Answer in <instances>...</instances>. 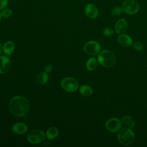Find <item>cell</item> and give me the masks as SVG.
I'll return each mask as SVG.
<instances>
[{"mask_svg":"<svg viewBox=\"0 0 147 147\" xmlns=\"http://www.w3.org/2000/svg\"><path fill=\"white\" fill-rule=\"evenodd\" d=\"M122 122L118 118H111L106 123V127L110 132H117L119 131L122 126Z\"/></svg>","mask_w":147,"mask_h":147,"instance_id":"obj_8","label":"cell"},{"mask_svg":"<svg viewBox=\"0 0 147 147\" xmlns=\"http://www.w3.org/2000/svg\"><path fill=\"white\" fill-rule=\"evenodd\" d=\"M14 50V44L11 41H7L3 47V52L7 55H11Z\"/></svg>","mask_w":147,"mask_h":147,"instance_id":"obj_16","label":"cell"},{"mask_svg":"<svg viewBox=\"0 0 147 147\" xmlns=\"http://www.w3.org/2000/svg\"><path fill=\"white\" fill-rule=\"evenodd\" d=\"M84 12L86 16L90 19H94L98 15V8L92 3H88L85 6Z\"/></svg>","mask_w":147,"mask_h":147,"instance_id":"obj_9","label":"cell"},{"mask_svg":"<svg viewBox=\"0 0 147 147\" xmlns=\"http://www.w3.org/2000/svg\"><path fill=\"white\" fill-rule=\"evenodd\" d=\"M117 138L120 144L123 145H129L134 142L135 135L130 128L126 127L119 130Z\"/></svg>","mask_w":147,"mask_h":147,"instance_id":"obj_3","label":"cell"},{"mask_svg":"<svg viewBox=\"0 0 147 147\" xmlns=\"http://www.w3.org/2000/svg\"><path fill=\"white\" fill-rule=\"evenodd\" d=\"M2 49H3V48H2V45H1V44L0 43V55H1V53H2Z\"/></svg>","mask_w":147,"mask_h":147,"instance_id":"obj_26","label":"cell"},{"mask_svg":"<svg viewBox=\"0 0 147 147\" xmlns=\"http://www.w3.org/2000/svg\"><path fill=\"white\" fill-rule=\"evenodd\" d=\"M45 138V133L40 129H33L31 130L27 136L28 141L34 144L42 142Z\"/></svg>","mask_w":147,"mask_h":147,"instance_id":"obj_4","label":"cell"},{"mask_svg":"<svg viewBox=\"0 0 147 147\" xmlns=\"http://www.w3.org/2000/svg\"><path fill=\"white\" fill-rule=\"evenodd\" d=\"M121 122L129 128H133L136 125L135 121L129 115H125L121 119Z\"/></svg>","mask_w":147,"mask_h":147,"instance_id":"obj_14","label":"cell"},{"mask_svg":"<svg viewBox=\"0 0 147 147\" xmlns=\"http://www.w3.org/2000/svg\"><path fill=\"white\" fill-rule=\"evenodd\" d=\"M8 0H0V10H2L6 7L7 5Z\"/></svg>","mask_w":147,"mask_h":147,"instance_id":"obj_24","label":"cell"},{"mask_svg":"<svg viewBox=\"0 0 147 147\" xmlns=\"http://www.w3.org/2000/svg\"><path fill=\"white\" fill-rule=\"evenodd\" d=\"M11 67V62L6 56H0V74H5L7 73Z\"/></svg>","mask_w":147,"mask_h":147,"instance_id":"obj_10","label":"cell"},{"mask_svg":"<svg viewBox=\"0 0 147 147\" xmlns=\"http://www.w3.org/2000/svg\"><path fill=\"white\" fill-rule=\"evenodd\" d=\"M98 65L97 60L95 57L90 58L86 63V68L89 71L95 70Z\"/></svg>","mask_w":147,"mask_h":147,"instance_id":"obj_19","label":"cell"},{"mask_svg":"<svg viewBox=\"0 0 147 147\" xmlns=\"http://www.w3.org/2000/svg\"><path fill=\"white\" fill-rule=\"evenodd\" d=\"M83 49L87 54L90 56H94L100 52V45L97 41H90L85 44Z\"/></svg>","mask_w":147,"mask_h":147,"instance_id":"obj_7","label":"cell"},{"mask_svg":"<svg viewBox=\"0 0 147 147\" xmlns=\"http://www.w3.org/2000/svg\"><path fill=\"white\" fill-rule=\"evenodd\" d=\"M133 47L137 51H141L143 49L142 45L138 41H135L134 42H133Z\"/></svg>","mask_w":147,"mask_h":147,"instance_id":"obj_23","label":"cell"},{"mask_svg":"<svg viewBox=\"0 0 147 147\" xmlns=\"http://www.w3.org/2000/svg\"><path fill=\"white\" fill-rule=\"evenodd\" d=\"M127 28V22L125 19H120L115 23V30L118 34H122L126 32Z\"/></svg>","mask_w":147,"mask_h":147,"instance_id":"obj_12","label":"cell"},{"mask_svg":"<svg viewBox=\"0 0 147 147\" xmlns=\"http://www.w3.org/2000/svg\"><path fill=\"white\" fill-rule=\"evenodd\" d=\"M1 17H2V16H1V13H0V21H1Z\"/></svg>","mask_w":147,"mask_h":147,"instance_id":"obj_27","label":"cell"},{"mask_svg":"<svg viewBox=\"0 0 147 147\" xmlns=\"http://www.w3.org/2000/svg\"><path fill=\"white\" fill-rule=\"evenodd\" d=\"M114 33V30L110 28H105L103 30V34L106 37L111 36Z\"/></svg>","mask_w":147,"mask_h":147,"instance_id":"obj_22","label":"cell"},{"mask_svg":"<svg viewBox=\"0 0 147 147\" xmlns=\"http://www.w3.org/2000/svg\"><path fill=\"white\" fill-rule=\"evenodd\" d=\"M46 137L49 140H53L57 137L59 134V130L56 127H51L46 131Z\"/></svg>","mask_w":147,"mask_h":147,"instance_id":"obj_15","label":"cell"},{"mask_svg":"<svg viewBox=\"0 0 147 147\" xmlns=\"http://www.w3.org/2000/svg\"><path fill=\"white\" fill-rule=\"evenodd\" d=\"M62 88L66 91L72 92L75 91L78 88V83L76 79L73 78H65L61 82Z\"/></svg>","mask_w":147,"mask_h":147,"instance_id":"obj_5","label":"cell"},{"mask_svg":"<svg viewBox=\"0 0 147 147\" xmlns=\"http://www.w3.org/2000/svg\"><path fill=\"white\" fill-rule=\"evenodd\" d=\"M9 109L11 114L16 117H23L27 114L29 110L28 100L22 96L13 97L9 103Z\"/></svg>","mask_w":147,"mask_h":147,"instance_id":"obj_1","label":"cell"},{"mask_svg":"<svg viewBox=\"0 0 147 147\" xmlns=\"http://www.w3.org/2000/svg\"><path fill=\"white\" fill-rule=\"evenodd\" d=\"M97 60L101 65L106 68L113 67L116 61L114 53L110 50H104L100 52L98 55Z\"/></svg>","mask_w":147,"mask_h":147,"instance_id":"obj_2","label":"cell"},{"mask_svg":"<svg viewBox=\"0 0 147 147\" xmlns=\"http://www.w3.org/2000/svg\"><path fill=\"white\" fill-rule=\"evenodd\" d=\"M48 78L49 77L47 72H41L37 75L36 78V82L38 84L43 85L48 82Z\"/></svg>","mask_w":147,"mask_h":147,"instance_id":"obj_18","label":"cell"},{"mask_svg":"<svg viewBox=\"0 0 147 147\" xmlns=\"http://www.w3.org/2000/svg\"><path fill=\"white\" fill-rule=\"evenodd\" d=\"M28 130L27 126L24 123H16L12 127V131L17 134H23Z\"/></svg>","mask_w":147,"mask_h":147,"instance_id":"obj_13","label":"cell"},{"mask_svg":"<svg viewBox=\"0 0 147 147\" xmlns=\"http://www.w3.org/2000/svg\"><path fill=\"white\" fill-rule=\"evenodd\" d=\"M122 11H123L122 7H121L120 6H117L114 7L112 9V10H111V14L113 16H118V15L121 14Z\"/></svg>","mask_w":147,"mask_h":147,"instance_id":"obj_21","label":"cell"},{"mask_svg":"<svg viewBox=\"0 0 147 147\" xmlns=\"http://www.w3.org/2000/svg\"><path fill=\"white\" fill-rule=\"evenodd\" d=\"M79 92L80 93L84 96L87 97L90 96L92 95L93 91L92 88L87 84H84L82 86L79 88Z\"/></svg>","mask_w":147,"mask_h":147,"instance_id":"obj_17","label":"cell"},{"mask_svg":"<svg viewBox=\"0 0 147 147\" xmlns=\"http://www.w3.org/2000/svg\"><path fill=\"white\" fill-rule=\"evenodd\" d=\"M52 71V66L51 64H48L45 67V71L47 73H49Z\"/></svg>","mask_w":147,"mask_h":147,"instance_id":"obj_25","label":"cell"},{"mask_svg":"<svg viewBox=\"0 0 147 147\" xmlns=\"http://www.w3.org/2000/svg\"><path fill=\"white\" fill-rule=\"evenodd\" d=\"M118 42L123 47H129L133 45V41L131 37L125 34H121L118 37Z\"/></svg>","mask_w":147,"mask_h":147,"instance_id":"obj_11","label":"cell"},{"mask_svg":"<svg viewBox=\"0 0 147 147\" xmlns=\"http://www.w3.org/2000/svg\"><path fill=\"white\" fill-rule=\"evenodd\" d=\"M2 17L4 18H9L12 15V11L10 9L6 8L2 9V10L1 12Z\"/></svg>","mask_w":147,"mask_h":147,"instance_id":"obj_20","label":"cell"},{"mask_svg":"<svg viewBox=\"0 0 147 147\" xmlns=\"http://www.w3.org/2000/svg\"><path fill=\"white\" fill-rule=\"evenodd\" d=\"M123 11L129 14H134L139 10V4L136 0H125L122 4Z\"/></svg>","mask_w":147,"mask_h":147,"instance_id":"obj_6","label":"cell"}]
</instances>
